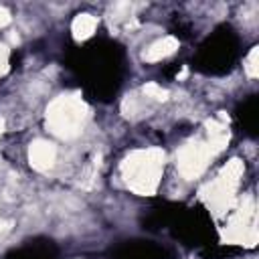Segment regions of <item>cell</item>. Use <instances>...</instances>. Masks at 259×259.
<instances>
[{
  "label": "cell",
  "mask_w": 259,
  "mask_h": 259,
  "mask_svg": "<svg viewBox=\"0 0 259 259\" xmlns=\"http://www.w3.org/2000/svg\"><path fill=\"white\" fill-rule=\"evenodd\" d=\"M0 134H2V121H0Z\"/></svg>",
  "instance_id": "52a82bcc"
},
{
  "label": "cell",
  "mask_w": 259,
  "mask_h": 259,
  "mask_svg": "<svg viewBox=\"0 0 259 259\" xmlns=\"http://www.w3.org/2000/svg\"><path fill=\"white\" fill-rule=\"evenodd\" d=\"M180 168L184 174H196L202 168V154L198 148H186L180 154Z\"/></svg>",
  "instance_id": "3957f363"
},
{
  "label": "cell",
  "mask_w": 259,
  "mask_h": 259,
  "mask_svg": "<svg viewBox=\"0 0 259 259\" xmlns=\"http://www.w3.org/2000/svg\"><path fill=\"white\" fill-rule=\"evenodd\" d=\"M95 28V18L89 14H79L73 22V32L77 38H87Z\"/></svg>",
  "instance_id": "5b68a950"
},
{
  "label": "cell",
  "mask_w": 259,
  "mask_h": 259,
  "mask_svg": "<svg viewBox=\"0 0 259 259\" xmlns=\"http://www.w3.org/2000/svg\"><path fill=\"white\" fill-rule=\"evenodd\" d=\"M49 117H51V123H53V127H55L53 132H57V134H61V136H67V134H71L73 127L79 123V119H81V109H79L75 103H71V101H59V103L53 105Z\"/></svg>",
  "instance_id": "6da1fadb"
},
{
  "label": "cell",
  "mask_w": 259,
  "mask_h": 259,
  "mask_svg": "<svg viewBox=\"0 0 259 259\" xmlns=\"http://www.w3.org/2000/svg\"><path fill=\"white\" fill-rule=\"evenodd\" d=\"M30 162H32L38 170L49 168V166L55 162V148H53V144L34 142L32 148H30Z\"/></svg>",
  "instance_id": "7a4b0ae2"
},
{
  "label": "cell",
  "mask_w": 259,
  "mask_h": 259,
  "mask_svg": "<svg viewBox=\"0 0 259 259\" xmlns=\"http://www.w3.org/2000/svg\"><path fill=\"white\" fill-rule=\"evenodd\" d=\"M174 49H176V40L170 38V36H166V38L154 42V45L144 53V59H146V61H160L162 57H168L170 53H174Z\"/></svg>",
  "instance_id": "277c9868"
},
{
  "label": "cell",
  "mask_w": 259,
  "mask_h": 259,
  "mask_svg": "<svg viewBox=\"0 0 259 259\" xmlns=\"http://www.w3.org/2000/svg\"><path fill=\"white\" fill-rule=\"evenodd\" d=\"M144 91H146L148 95H152V97H156V99H166V95H168V93H166L164 89H160V87H158V85H154V83H150V85H146V87H144Z\"/></svg>",
  "instance_id": "8992f818"
}]
</instances>
